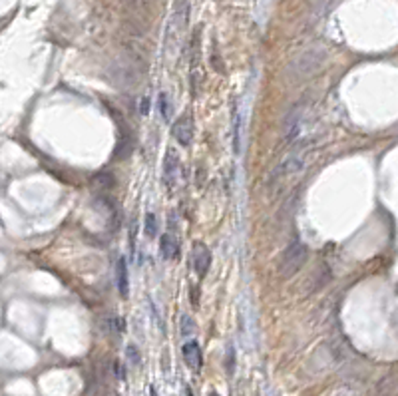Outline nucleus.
Wrapping results in <instances>:
<instances>
[{
	"instance_id": "nucleus-7",
	"label": "nucleus",
	"mask_w": 398,
	"mask_h": 396,
	"mask_svg": "<svg viewBox=\"0 0 398 396\" xmlns=\"http://www.w3.org/2000/svg\"><path fill=\"white\" fill-rule=\"evenodd\" d=\"M159 251H161V255H163L165 261H173V259H177V255H179V247H177V241H175V237H173L172 233L161 235Z\"/></svg>"
},
{
	"instance_id": "nucleus-19",
	"label": "nucleus",
	"mask_w": 398,
	"mask_h": 396,
	"mask_svg": "<svg viewBox=\"0 0 398 396\" xmlns=\"http://www.w3.org/2000/svg\"><path fill=\"white\" fill-rule=\"evenodd\" d=\"M185 394H187V396H193V392H191V388H190V386L185 388Z\"/></svg>"
},
{
	"instance_id": "nucleus-8",
	"label": "nucleus",
	"mask_w": 398,
	"mask_h": 396,
	"mask_svg": "<svg viewBox=\"0 0 398 396\" xmlns=\"http://www.w3.org/2000/svg\"><path fill=\"white\" fill-rule=\"evenodd\" d=\"M118 289L120 295L125 299L130 295V283H128V263H125L123 257L118 259Z\"/></svg>"
},
{
	"instance_id": "nucleus-16",
	"label": "nucleus",
	"mask_w": 398,
	"mask_h": 396,
	"mask_svg": "<svg viewBox=\"0 0 398 396\" xmlns=\"http://www.w3.org/2000/svg\"><path fill=\"white\" fill-rule=\"evenodd\" d=\"M233 152L239 155L241 152V141H239V112L233 110Z\"/></svg>"
},
{
	"instance_id": "nucleus-3",
	"label": "nucleus",
	"mask_w": 398,
	"mask_h": 396,
	"mask_svg": "<svg viewBox=\"0 0 398 396\" xmlns=\"http://www.w3.org/2000/svg\"><path fill=\"white\" fill-rule=\"evenodd\" d=\"M173 138L181 143V145H190L191 138H193V118L190 114H183L175 123H173Z\"/></svg>"
},
{
	"instance_id": "nucleus-4",
	"label": "nucleus",
	"mask_w": 398,
	"mask_h": 396,
	"mask_svg": "<svg viewBox=\"0 0 398 396\" xmlns=\"http://www.w3.org/2000/svg\"><path fill=\"white\" fill-rule=\"evenodd\" d=\"M191 257H193L195 273L203 279V277L207 275L209 267H211V251L207 249V245H203V243H195L193 251H191Z\"/></svg>"
},
{
	"instance_id": "nucleus-15",
	"label": "nucleus",
	"mask_w": 398,
	"mask_h": 396,
	"mask_svg": "<svg viewBox=\"0 0 398 396\" xmlns=\"http://www.w3.org/2000/svg\"><path fill=\"white\" fill-rule=\"evenodd\" d=\"M125 359H128V362H130V366H139V362H141V354H139V350H138V346L136 344H128L125 346Z\"/></svg>"
},
{
	"instance_id": "nucleus-11",
	"label": "nucleus",
	"mask_w": 398,
	"mask_h": 396,
	"mask_svg": "<svg viewBox=\"0 0 398 396\" xmlns=\"http://www.w3.org/2000/svg\"><path fill=\"white\" fill-rule=\"evenodd\" d=\"M143 233L148 239H156L157 235V219L154 213H145V219H143Z\"/></svg>"
},
{
	"instance_id": "nucleus-2",
	"label": "nucleus",
	"mask_w": 398,
	"mask_h": 396,
	"mask_svg": "<svg viewBox=\"0 0 398 396\" xmlns=\"http://www.w3.org/2000/svg\"><path fill=\"white\" fill-rule=\"evenodd\" d=\"M301 128H303V106H295L287 120H285V126H283V141L285 143H293L295 138L301 134Z\"/></svg>"
},
{
	"instance_id": "nucleus-6",
	"label": "nucleus",
	"mask_w": 398,
	"mask_h": 396,
	"mask_svg": "<svg viewBox=\"0 0 398 396\" xmlns=\"http://www.w3.org/2000/svg\"><path fill=\"white\" fill-rule=\"evenodd\" d=\"M177 175H179V159L175 157L173 152H167L163 159V183L167 187H173V183L177 181Z\"/></svg>"
},
{
	"instance_id": "nucleus-14",
	"label": "nucleus",
	"mask_w": 398,
	"mask_h": 396,
	"mask_svg": "<svg viewBox=\"0 0 398 396\" xmlns=\"http://www.w3.org/2000/svg\"><path fill=\"white\" fill-rule=\"evenodd\" d=\"M330 396H361V390L354 386V384L346 382V384H341V386L334 388Z\"/></svg>"
},
{
	"instance_id": "nucleus-18",
	"label": "nucleus",
	"mask_w": 398,
	"mask_h": 396,
	"mask_svg": "<svg viewBox=\"0 0 398 396\" xmlns=\"http://www.w3.org/2000/svg\"><path fill=\"white\" fill-rule=\"evenodd\" d=\"M139 114H141V116H148V114H150V100H148V98H141Z\"/></svg>"
},
{
	"instance_id": "nucleus-17",
	"label": "nucleus",
	"mask_w": 398,
	"mask_h": 396,
	"mask_svg": "<svg viewBox=\"0 0 398 396\" xmlns=\"http://www.w3.org/2000/svg\"><path fill=\"white\" fill-rule=\"evenodd\" d=\"M225 368H227V374H229V377H233V372H235V350H233V346H229V348H227Z\"/></svg>"
},
{
	"instance_id": "nucleus-21",
	"label": "nucleus",
	"mask_w": 398,
	"mask_h": 396,
	"mask_svg": "<svg viewBox=\"0 0 398 396\" xmlns=\"http://www.w3.org/2000/svg\"><path fill=\"white\" fill-rule=\"evenodd\" d=\"M209 396H219V394H217V392H211V394H209Z\"/></svg>"
},
{
	"instance_id": "nucleus-13",
	"label": "nucleus",
	"mask_w": 398,
	"mask_h": 396,
	"mask_svg": "<svg viewBox=\"0 0 398 396\" xmlns=\"http://www.w3.org/2000/svg\"><path fill=\"white\" fill-rule=\"evenodd\" d=\"M394 390H396V384H394V377L382 379L381 384H379V396H394Z\"/></svg>"
},
{
	"instance_id": "nucleus-10",
	"label": "nucleus",
	"mask_w": 398,
	"mask_h": 396,
	"mask_svg": "<svg viewBox=\"0 0 398 396\" xmlns=\"http://www.w3.org/2000/svg\"><path fill=\"white\" fill-rule=\"evenodd\" d=\"M195 332H197V327H195V323L191 321V317H190V315H183V317H181V337H183L185 341H191V339L195 337Z\"/></svg>"
},
{
	"instance_id": "nucleus-9",
	"label": "nucleus",
	"mask_w": 398,
	"mask_h": 396,
	"mask_svg": "<svg viewBox=\"0 0 398 396\" xmlns=\"http://www.w3.org/2000/svg\"><path fill=\"white\" fill-rule=\"evenodd\" d=\"M312 277H315V283L311 285V293H312V291L323 289V287L330 281V269H329L327 265H321V267L315 271V275H312Z\"/></svg>"
},
{
	"instance_id": "nucleus-12",
	"label": "nucleus",
	"mask_w": 398,
	"mask_h": 396,
	"mask_svg": "<svg viewBox=\"0 0 398 396\" xmlns=\"http://www.w3.org/2000/svg\"><path fill=\"white\" fill-rule=\"evenodd\" d=\"M157 108H159V114L163 116V120L167 121L172 118V106H170V96H167L165 92L159 94V100H157Z\"/></svg>"
},
{
	"instance_id": "nucleus-5",
	"label": "nucleus",
	"mask_w": 398,
	"mask_h": 396,
	"mask_svg": "<svg viewBox=\"0 0 398 396\" xmlns=\"http://www.w3.org/2000/svg\"><path fill=\"white\" fill-rule=\"evenodd\" d=\"M181 354H183L185 364L190 366L191 370L197 372V370L201 368L203 357H201V348H199V344H197L195 341H187V343L183 344V348H181Z\"/></svg>"
},
{
	"instance_id": "nucleus-1",
	"label": "nucleus",
	"mask_w": 398,
	"mask_h": 396,
	"mask_svg": "<svg viewBox=\"0 0 398 396\" xmlns=\"http://www.w3.org/2000/svg\"><path fill=\"white\" fill-rule=\"evenodd\" d=\"M305 261H307V247L299 239L291 241V245L285 249V253L281 257V263H279L281 277L289 279L293 275H297L301 271V267L305 265Z\"/></svg>"
},
{
	"instance_id": "nucleus-20",
	"label": "nucleus",
	"mask_w": 398,
	"mask_h": 396,
	"mask_svg": "<svg viewBox=\"0 0 398 396\" xmlns=\"http://www.w3.org/2000/svg\"><path fill=\"white\" fill-rule=\"evenodd\" d=\"M150 394H152V396H157V392H156V388H154V386L150 388Z\"/></svg>"
}]
</instances>
